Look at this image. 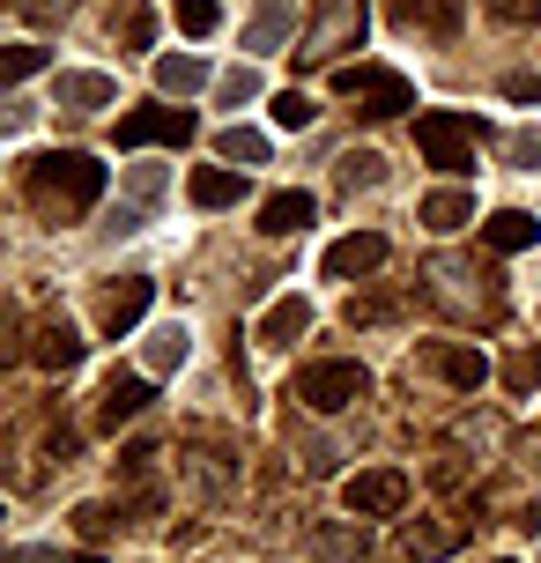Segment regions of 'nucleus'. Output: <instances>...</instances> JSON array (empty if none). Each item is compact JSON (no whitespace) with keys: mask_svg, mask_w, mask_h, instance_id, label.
I'll list each match as a JSON object with an SVG mask.
<instances>
[{"mask_svg":"<svg viewBox=\"0 0 541 563\" xmlns=\"http://www.w3.org/2000/svg\"><path fill=\"white\" fill-rule=\"evenodd\" d=\"M312 327V305L305 297H275V305L260 311V349H297Z\"/></svg>","mask_w":541,"mask_h":563,"instance_id":"f8f14e48","label":"nucleus"},{"mask_svg":"<svg viewBox=\"0 0 541 563\" xmlns=\"http://www.w3.org/2000/svg\"><path fill=\"white\" fill-rule=\"evenodd\" d=\"M148 378H104V394H97V430H119V422H134L148 408Z\"/></svg>","mask_w":541,"mask_h":563,"instance_id":"ddd939ff","label":"nucleus"},{"mask_svg":"<svg viewBox=\"0 0 541 563\" xmlns=\"http://www.w3.org/2000/svg\"><path fill=\"white\" fill-rule=\"evenodd\" d=\"M8 563H59V556H53V549H15Z\"/></svg>","mask_w":541,"mask_h":563,"instance_id":"58836bf2","label":"nucleus"},{"mask_svg":"<svg viewBox=\"0 0 541 563\" xmlns=\"http://www.w3.org/2000/svg\"><path fill=\"white\" fill-rule=\"evenodd\" d=\"M327 282H356V275H371V267H386V238L378 230H349V238H334L327 245Z\"/></svg>","mask_w":541,"mask_h":563,"instance_id":"1a4fd4ad","label":"nucleus"},{"mask_svg":"<svg viewBox=\"0 0 541 563\" xmlns=\"http://www.w3.org/2000/svg\"><path fill=\"white\" fill-rule=\"evenodd\" d=\"M156 23H148V8H126V45H148Z\"/></svg>","mask_w":541,"mask_h":563,"instance_id":"f704fd0d","label":"nucleus"},{"mask_svg":"<svg viewBox=\"0 0 541 563\" xmlns=\"http://www.w3.org/2000/svg\"><path fill=\"white\" fill-rule=\"evenodd\" d=\"M30 364H45V371H75V364H82V334H75L67 319H45V327L30 334Z\"/></svg>","mask_w":541,"mask_h":563,"instance_id":"4468645a","label":"nucleus"},{"mask_svg":"<svg viewBox=\"0 0 541 563\" xmlns=\"http://www.w3.org/2000/svg\"><path fill=\"white\" fill-rule=\"evenodd\" d=\"M453 541H460L453 527H408V556H416V563H438Z\"/></svg>","mask_w":541,"mask_h":563,"instance_id":"bb28decb","label":"nucleus"},{"mask_svg":"<svg viewBox=\"0 0 541 563\" xmlns=\"http://www.w3.org/2000/svg\"><path fill=\"white\" fill-rule=\"evenodd\" d=\"M416 148H423V164L438 170H475V148H483V126L475 119H460V112H423L416 119Z\"/></svg>","mask_w":541,"mask_h":563,"instance_id":"20e7f679","label":"nucleus"},{"mask_svg":"<svg viewBox=\"0 0 541 563\" xmlns=\"http://www.w3.org/2000/svg\"><path fill=\"white\" fill-rule=\"evenodd\" d=\"M75 563H104V556H75Z\"/></svg>","mask_w":541,"mask_h":563,"instance_id":"ea45409f","label":"nucleus"},{"mask_svg":"<svg viewBox=\"0 0 541 563\" xmlns=\"http://www.w3.org/2000/svg\"><path fill=\"white\" fill-rule=\"evenodd\" d=\"M148 297H156V282L148 275H119V282H104V289H97V327H104V334H134V327H142L148 319Z\"/></svg>","mask_w":541,"mask_h":563,"instance_id":"0eeeda50","label":"nucleus"},{"mask_svg":"<svg viewBox=\"0 0 541 563\" xmlns=\"http://www.w3.org/2000/svg\"><path fill=\"white\" fill-rule=\"evenodd\" d=\"M305 223H312V194H267L260 200V230L267 238H297Z\"/></svg>","mask_w":541,"mask_h":563,"instance_id":"a211bd4d","label":"nucleus"},{"mask_svg":"<svg viewBox=\"0 0 541 563\" xmlns=\"http://www.w3.org/2000/svg\"><path fill=\"white\" fill-rule=\"evenodd\" d=\"M194 356V334L178 327V319H164V327H148V371H178Z\"/></svg>","mask_w":541,"mask_h":563,"instance_id":"412c9836","label":"nucleus"},{"mask_svg":"<svg viewBox=\"0 0 541 563\" xmlns=\"http://www.w3.org/2000/svg\"><path fill=\"white\" fill-rule=\"evenodd\" d=\"M423 223L430 230H467V223H475V200H467V194H430L423 200Z\"/></svg>","mask_w":541,"mask_h":563,"instance_id":"b1692460","label":"nucleus"},{"mask_svg":"<svg viewBox=\"0 0 541 563\" xmlns=\"http://www.w3.org/2000/svg\"><path fill=\"white\" fill-rule=\"evenodd\" d=\"M119 82L112 75H97V67H75V75H59V104L67 112H97V104H112Z\"/></svg>","mask_w":541,"mask_h":563,"instance_id":"dca6fc26","label":"nucleus"},{"mask_svg":"<svg viewBox=\"0 0 541 563\" xmlns=\"http://www.w3.org/2000/svg\"><path fill=\"white\" fill-rule=\"evenodd\" d=\"M356 549H364V534L349 541V534H319V556H356Z\"/></svg>","mask_w":541,"mask_h":563,"instance_id":"c9c22d12","label":"nucleus"},{"mask_svg":"<svg viewBox=\"0 0 541 563\" xmlns=\"http://www.w3.org/2000/svg\"><path fill=\"white\" fill-rule=\"evenodd\" d=\"M364 394H371V378H364V364H349V356L305 364L297 378H289V400H305L312 416H342V408H356Z\"/></svg>","mask_w":541,"mask_h":563,"instance_id":"f03ea898","label":"nucleus"},{"mask_svg":"<svg viewBox=\"0 0 541 563\" xmlns=\"http://www.w3.org/2000/svg\"><path fill=\"white\" fill-rule=\"evenodd\" d=\"M430 371H445L460 394H475V386L489 378V356H483V349H453V341H438V349H430Z\"/></svg>","mask_w":541,"mask_h":563,"instance_id":"f3484780","label":"nucleus"},{"mask_svg":"<svg viewBox=\"0 0 541 563\" xmlns=\"http://www.w3.org/2000/svg\"><path fill=\"white\" fill-rule=\"evenodd\" d=\"M223 97H230V104H253V97H260V75H253V67H230V75H223Z\"/></svg>","mask_w":541,"mask_h":563,"instance_id":"7c9ffc66","label":"nucleus"},{"mask_svg":"<svg viewBox=\"0 0 541 563\" xmlns=\"http://www.w3.org/2000/svg\"><path fill=\"white\" fill-rule=\"evenodd\" d=\"M364 23H371L364 0H319V15H312V30H305L297 59H305V67H334V59L364 37Z\"/></svg>","mask_w":541,"mask_h":563,"instance_id":"7ed1b4c3","label":"nucleus"},{"mask_svg":"<svg viewBox=\"0 0 541 563\" xmlns=\"http://www.w3.org/2000/svg\"><path fill=\"white\" fill-rule=\"evenodd\" d=\"M342 505L356 511V519H394V511L408 505V475H400V467H371V475H349V482H342Z\"/></svg>","mask_w":541,"mask_h":563,"instance_id":"6e6552de","label":"nucleus"},{"mask_svg":"<svg viewBox=\"0 0 541 563\" xmlns=\"http://www.w3.org/2000/svg\"><path fill=\"white\" fill-rule=\"evenodd\" d=\"M238 200H245V170H223V164L194 170V208H238Z\"/></svg>","mask_w":541,"mask_h":563,"instance_id":"6ab92c4d","label":"nucleus"},{"mask_svg":"<svg viewBox=\"0 0 541 563\" xmlns=\"http://www.w3.org/2000/svg\"><path fill=\"white\" fill-rule=\"evenodd\" d=\"M186 141H194V112L178 104H142L119 119V148H186Z\"/></svg>","mask_w":541,"mask_h":563,"instance_id":"423d86ee","label":"nucleus"},{"mask_svg":"<svg viewBox=\"0 0 541 563\" xmlns=\"http://www.w3.org/2000/svg\"><path fill=\"white\" fill-rule=\"evenodd\" d=\"M172 8H178V23L194 30V37H208V30H216V15H223L216 0H172Z\"/></svg>","mask_w":541,"mask_h":563,"instance_id":"c85d7f7f","label":"nucleus"},{"mask_svg":"<svg viewBox=\"0 0 541 563\" xmlns=\"http://www.w3.org/2000/svg\"><path fill=\"white\" fill-rule=\"evenodd\" d=\"M312 119H319V104L305 97V89H283V97H275V126H289V134H305Z\"/></svg>","mask_w":541,"mask_h":563,"instance_id":"393cba45","label":"nucleus"},{"mask_svg":"<svg viewBox=\"0 0 541 563\" xmlns=\"http://www.w3.org/2000/svg\"><path fill=\"white\" fill-rule=\"evenodd\" d=\"M23 194H30V208H37L45 223H75V216H89L97 194H104V164L82 156V148H59V156H45V164H30Z\"/></svg>","mask_w":541,"mask_h":563,"instance_id":"f257e3e1","label":"nucleus"},{"mask_svg":"<svg viewBox=\"0 0 541 563\" xmlns=\"http://www.w3.org/2000/svg\"><path fill=\"white\" fill-rule=\"evenodd\" d=\"M334 178H342L349 194H356V186H378V178H386V170H378V156H371V148H349L342 164H334Z\"/></svg>","mask_w":541,"mask_h":563,"instance_id":"a878e982","label":"nucleus"},{"mask_svg":"<svg viewBox=\"0 0 541 563\" xmlns=\"http://www.w3.org/2000/svg\"><path fill=\"white\" fill-rule=\"evenodd\" d=\"M430 282H438V297L460 311H497V289H489V275H475L467 260H430Z\"/></svg>","mask_w":541,"mask_h":563,"instance_id":"9d476101","label":"nucleus"},{"mask_svg":"<svg viewBox=\"0 0 541 563\" xmlns=\"http://www.w3.org/2000/svg\"><path fill=\"white\" fill-rule=\"evenodd\" d=\"M289 37H297V8H289V0H267L253 23H245V45H253V53H283Z\"/></svg>","mask_w":541,"mask_h":563,"instance_id":"2eb2a0df","label":"nucleus"},{"mask_svg":"<svg viewBox=\"0 0 541 563\" xmlns=\"http://www.w3.org/2000/svg\"><path fill=\"white\" fill-rule=\"evenodd\" d=\"M334 89L342 97H356L371 119H394L416 104V89H408V75H394V67H371V59H356V67H334Z\"/></svg>","mask_w":541,"mask_h":563,"instance_id":"39448f33","label":"nucleus"},{"mask_svg":"<svg viewBox=\"0 0 541 563\" xmlns=\"http://www.w3.org/2000/svg\"><path fill=\"white\" fill-rule=\"evenodd\" d=\"M505 386H512V394H534L541 386V349H519L512 364H505Z\"/></svg>","mask_w":541,"mask_h":563,"instance_id":"cd10ccee","label":"nucleus"},{"mask_svg":"<svg viewBox=\"0 0 541 563\" xmlns=\"http://www.w3.org/2000/svg\"><path fill=\"white\" fill-rule=\"evenodd\" d=\"M216 148H223V164H267V134H253V126H223L216 134Z\"/></svg>","mask_w":541,"mask_h":563,"instance_id":"5701e85b","label":"nucleus"},{"mask_svg":"<svg viewBox=\"0 0 541 563\" xmlns=\"http://www.w3.org/2000/svg\"><path fill=\"white\" fill-rule=\"evenodd\" d=\"M75 527H82L89 541H104V534H112V511H104V505H82V511H75Z\"/></svg>","mask_w":541,"mask_h":563,"instance_id":"72a5a7b5","label":"nucleus"},{"mask_svg":"<svg viewBox=\"0 0 541 563\" xmlns=\"http://www.w3.org/2000/svg\"><path fill=\"white\" fill-rule=\"evenodd\" d=\"M534 216H519V208H505V216H489L483 223V245L489 253H527V245H534Z\"/></svg>","mask_w":541,"mask_h":563,"instance_id":"aec40b11","label":"nucleus"},{"mask_svg":"<svg viewBox=\"0 0 541 563\" xmlns=\"http://www.w3.org/2000/svg\"><path fill=\"white\" fill-rule=\"evenodd\" d=\"M37 67H45V45H15V53H8V82H30Z\"/></svg>","mask_w":541,"mask_h":563,"instance_id":"c756f323","label":"nucleus"},{"mask_svg":"<svg viewBox=\"0 0 541 563\" xmlns=\"http://www.w3.org/2000/svg\"><path fill=\"white\" fill-rule=\"evenodd\" d=\"M489 8H497L505 23H527V30L541 23V0H489Z\"/></svg>","mask_w":541,"mask_h":563,"instance_id":"473e14b6","label":"nucleus"},{"mask_svg":"<svg viewBox=\"0 0 541 563\" xmlns=\"http://www.w3.org/2000/svg\"><path fill=\"white\" fill-rule=\"evenodd\" d=\"M200 82H208V67H200L194 53H164L156 59V89H164V97H194Z\"/></svg>","mask_w":541,"mask_h":563,"instance_id":"4be33fe9","label":"nucleus"},{"mask_svg":"<svg viewBox=\"0 0 541 563\" xmlns=\"http://www.w3.org/2000/svg\"><path fill=\"white\" fill-rule=\"evenodd\" d=\"M134 194H142V200H156V194H164V170H156V164H142V170H134Z\"/></svg>","mask_w":541,"mask_h":563,"instance_id":"e433bc0d","label":"nucleus"},{"mask_svg":"<svg viewBox=\"0 0 541 563\" xmlns=\"http://www.w3.org/2000/svg\"><path fill=\"white\" fill-rule=\"evenodd\" d=\"M512 156H519L527 170H534V164H541V134H519V141H512Z\"/></svg>","mask_w":541,"mask_h":563,"instance_id":"4c0bfd02","label":"nucleus"},{"mask_svg":"<svg viewBox=\"0 0 541 563\" xmlns=\"http://www.w3.org/2000/svg\"><path fill=\"white\" fill-rule=\"evenodd\" d=\"M505 97H512V104H527V112H534V104H541V75H505Z\"/></svg>","mask_w":541,"mask_h":563,"instance_id":"2f4dec72","label":"nucleus"},{"mask_svg":"<svg viewBox=\"0 0 541 563\" xmlns=\"http://www.w3.org/2000/svg\"><path fill=\"white\" fill-rule=\"evenodd\" d=\"M460 0H394V30H416V37H438V45H453L460 37Z\"/></svg>","mask_w":541,"mask_h":563,"instance_id":"9b49d317","label":"nucleus"}]
</instances>
